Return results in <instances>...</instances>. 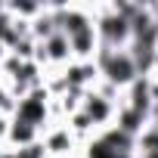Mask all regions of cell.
Instances as JSON below:
<instances>
[{"label": "cell", "mask_w": 158, "mask_h": 158, "mask_svg": "<svg viewBox=\"0 0 158 158\" xmlns=\"http://www.w3.org/2000/svg\"><path fill=\"white\" fill-rule=\"evenodd\" d=\"M99 68L109 74V81H115V84H127V81H133V74H136V65H133L130 53H124V50H102L99 53Z\"/></svg>", "instance_id": "6da1fadb"}, {"label": "cell", "mask_w": 158, "mask_h": 158, "mask_svg": "<svg viewBox=\"0 0 158 158\" xmlns=\"http://www.w3.org/2000/svg\"><path fill=\"white\" fill-rule=\"evenodd\" d=\"M130 149L133 136H127L124 130H109L90 146V158H130Z\"/></svg>", "instance_id": "7a4b0ae2"}, {"label": "cell", "mask_w": 158, "mask_h": 158, "mask_svg": "<svg viewBox=\"0 0 158 158\" xmlns=\"http://www.w3.org/2000/svg\"><path fill=\"white\" fill-rule=\"evenodd\" d=\"M99 31H102V44H106V50H115V47H121V44L130 37V19H124L121 13H115V16L102 19Z\"/></svg>", "instance_id": "3957f363"}, {"label": "cell", "mask_w": 158, "mask_h": 158, "mask_svg": "<svg viewBox=\"0 0 158 158\" xmlns=\"http://www.w3.org/2000/svg\"><path fill=\"white\" fill-rule=\"evenodd\" d=\"M44 115H47L44 93H34V96H28V99H22V102H19V121H22V124L37 127V124L44 121Z\"/></svg>", "instance_id": "277c9868"}, {"label": "cell", "mask_w": 158, "mask_h": 158, "mask_svg": "<svg viewBox=\"0 0 158 158\" xmlns=\"http://www.w3.org/2000/svg\"><path fill=\"white\" fill-rule=\"evenodd\" d=\"M84 115L90 118V124H102V121L112 115V106H109L102 96H90L87 106H84Z\"/></svg>", "instance_id": "5b68a950"}, {"label": "cell", "mask_w": 158, "mask_h": 158, "mask_svg": "<svg viewBox=\"0 0 158 158\" xmlns=\"http://www.w3.org/2000/svg\"><path fill=\"white\" fill-rule=\"evenodd\" d=\"M149 106H152V93H149V81H136V84H133V102H130V109L149 118Z\"/></svg>", "instance_id": "8992f818"}, {"label": "cell", "mask_w": 158, "mask_h": 158, "mask_svg": "<svg viewBox=\"0 0 158 158\" xmlns=\"http://www.w3.org/2000/svg\"><path fill=\"white\" fill-rule=\"evenodd\" d=\"M71 53V47H68V37L62 34V31H56L53 37H47V53L44 56H50V59H65Z\"/></svg>", "instance_id": "52a82bcc"}, {"label": "cell", "mask_w": 158, "mask_h": 158, "mask_svg": "<svg viewBox=\"0 0 158 158\" xmlns=\"http://www.w3.org/2000/svg\"><path fill=\"white\" fill-rule=\"evenodd\" d=\"M93 44H96V34H93V25H90L87 31H81V34H74V37H68V47H71L74 53H90V50H93Z\"/></svg>", "instance_id": "ba28073f"}, {"label": "cell", "mask_w": 158, "mask_h": 158, "mask_svg": "<svg viewBox=\"0 0 158 158\" xmlns=\"http://www.w3.org/2000/svg\"><path fill=\"white\" fill-rule=\"evenodd\" d=\"M143 121H146V115H139V112H133V109H124V112H121V127H118V130H124L127 136H133V133L143 127Z\"/></svg>", "instance_id": "9c48e42d"}, {"label": "cell", "mask_w": 158, "mask_h": 158, "mask_svg": "<svg viewBox=\"0 0 158 158\" xmlns=\"http://www.w3.org/2000/svg\"><path fill=\"white\" fill-rule=\"evenodd\" d=\"M34 130H37V127H31V124H22V121H16V124L10 127V139H13V143H25V146H28V143L34 139Z\"/></svg>", "instance_id": "30bf717a"}, {"label": "cell", "mask_w": 158, "mask_h": 158, "mask_svg": "<svg viewBox=\"0 0 158 158\" xmlns=\"http://www.w3.org/2000/svg\"><path fill=\"white\" fill-rule=\"evenodd\" d=\"M139 146L143 152H158V121H152V127L139 136Z\"/></svg>", "instance_id": "8fae6325"}, {"label": "cell", "mask_w": 158, "mask_h": 158, "mask_svg": "<svg viewBox=\"0 0 158 158\" xmlns=\"http://www.w3.org/2000/svg\"><path fill=\"white\" fill-rule=\"evenodd\" d=\"M71 146V136L65 133V130H59V133H53L50 139H47V149H53V152H65Z\"/></svg>", "instance_id": "7c38bea8"}, {"label": "cell", "mask_w": 158, "mask_h": 158, "mask_svg": "<svg viewBox=\"0 0 158 158\" xmlns=\"http://www.w3.org/2000/svg\"><path fill=\"white\" fill-rule=\"evenodd\" d=\"M90 74H93V68H90V65H74V68L68 71V84H71V87H74V84H84Z\"/></svg>", "instance_id": "4fadbf2b"}, {"label": "cell", "mask_w": 158, "mask_h": 158, "mask_svg": "<svg viewBox=\"0 0 158 158\" xmlns=\"http://www.w3.org/2000/svg\"><path fill=\"white\" fill-rule=\"evenodd\" d=\"M19 158H44V146L28 143V146H22V149H19Z\"/></svg>", "instance_id": "5bb4252c"}, {"label": "cell", "mask_w": 158, "mask_h": 158, "mask_svg": "<svg viewBox=\"0 0 158 158\" xmlns=\"http://www.w3.org/2000/svg\"><path fill=\"white\" fill-rule=\"evenodd\" d=\"M87 124H90L87 115H77V118H74V127H87Z\"/></svg>", "instance_id": "9a60e30c"}, {"label": "cell", "mask_w": 158, "mask_h": 158, "mask_svg": "<svg viewBox=\"0 0 158 158\" xmlns=\"http://www.w3.org/2000/svg\"><path fill=\"white\" fill-rule=\"evenodd\" d=\"M143 158H158V152H143Z\"/></svg>", "instance_id": "2e32d148"}, {"label": "cell", "mask_w": 158, "mask_h": 158, "mask_svg": "<svg viewBox=\"0 0 158 158\" xmlns=\"http://www.w3.org/2000/svg\"><path fill=\"white\" fill-rule=\"evenodd\" d=\"M0 133H3V118H0Z\"/></svg>", "instance_id": "e0dca14e"}]
</instances>
